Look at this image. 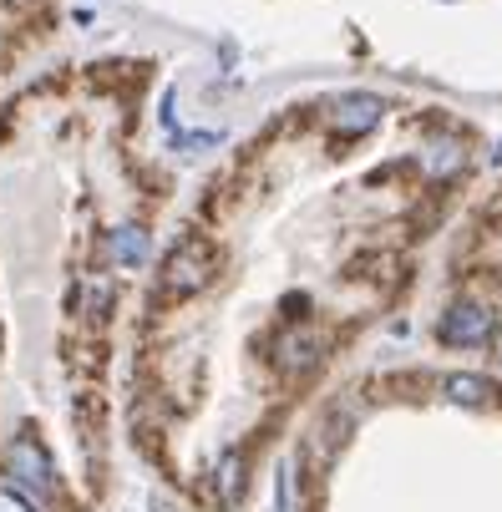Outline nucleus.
<instances>
[{
    "mask_svg": "<svg viewBox=\"0 0 502 512\" xmlns=\"http://www.w3.org/2000/svg\"><path fill=\"white\" fill-rule=\"evenodd\" d=\"M208 279H213V249L188 234V239H178V244L168 249V259H163V269H158V300H163V305L193 300Z\"/></svg>",
    "mask_w": 502,
    "mask_h": 512,
    "instance_id": "1",
    "label": "nucleus"
},
{
    "mask_svg": "<svg viewBox=\"0 0 502 512\" xmlns=\"http://www.w3.org/2000/svg\"><path fill=\"white\" fill-rule=\"evenodd\" d=\"M487 335H492V310H482L477 300H457V305H447L442 320H437V340L452 345V350H472V345H482Z\"/></svg>",
    "mask_w": 502,
    "mask_h": 512,
    "instance_id": "2",
    "label": "nucleus"
},
{
    "mask_svg": "<svg viewBox=\"0 0 502 512\" xmlns=\"http://www.w3.org/2000/svg\"><path fill=\"white\" fill-rule=\"evenodd\" d=\"M386 117V102L376 92H345L335 107H330V127L340 137H366L376 122Z\"/></svg>",
    "mask_w": 502,
    "mask_h": 512,
    "instance_id": "3",
    "label": "nucleus"
},
{
    "mask_svg": "<svg viewBox=\"0 0 502 512\" xmlns=\"http://www.w3.org/2000/svg\"><path fill=\"white\" fill-rule=\"evenodd\" d=\"M11 472H16L26 487H36V492H51V482H56L51 457L41 452V442H36L31 431H21L16 442H11Z\"/></svg>",
    "mask_w": 502,
    "mask_h": 512,
    "instance_id": "4",
    "label": "nucleus"
},
{
    "mask_svg": "<svg viewBox=\"0 0 502 512\" xmlns=\"http://www.w3.org/2000/svg\"><path fill=\"white\" fill-rule=\"evenodd\" d=\"M315 360H320V335H315V330H284V335H279V345H274V365H279L284 376L310 371Z\"/></svg>",
    "mask_w": 502,
    "mask_h": 512,
    "instance_id": "5",
    "label": "nucleus"
},
{
    "mask_svg": "<svg viewBox=\"0 0 502 512\" xmlns=\"http://www.w3.org/2000/svg\"><path fill=\"white\" fill-rule=\"evenodd\" d=\"M112 259L122 269H142V259H148V229H137V224L112 229Z\"/></svg>",
    "mask_w": 502,
    "mask_h": 512,
    "instance_id": "6",
    "label": "nucleus"
},
{
    "mask_svg": "<svg viewBox=\"0 0 502 512\" xmlns=\"http://www.w3.org/2000/svg\"><path fill=\"white\" fill-rule=\"evenodd\" d=\"M447 401H457V406H487L492 401V381H482V376H447Z\"/></svg>",
    "mask_w": 502,
    "mask_h": 512,
    "instance_id": "7",
    "label": "nucleus"
},
{
    "mask_svg": "<svg viewBox=\"0 0 502 512\" xmlns=\"http://www.w3.org/2000/svg\"><path fill=\"white\" fill-rule=\"evenodd\" d=\"M219 472H224V502H234V497H239V487H244V472H239V457L229 452Z\"/></svg>",
    "mask_w": 502,
    "mask_h": 512,
    "instance_id": "8",
    "label": "nucleus"
}]
</instances>
